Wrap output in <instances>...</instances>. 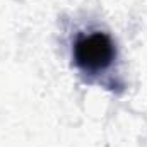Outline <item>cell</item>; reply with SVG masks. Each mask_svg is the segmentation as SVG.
I'll return each instance as SVG.
<instances>
[{"label":"cell","instance_id":"obj_1","mask_svg":"<svg viewBox=\"0 0 147 147\" xmlns=\"http://www.w3.org/2000/svg\"><path fill=\"white\" fill-rule=\"evenodd\" d=\"M74 60L82 72L99 74L113 63L115 45L105 33H91L75 41Z\"/></svg>","mask_w":147,"mask_h":147}]
</instances>
